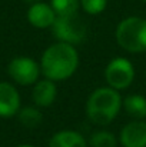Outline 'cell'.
Segmentation results:
<instances>
[{"instance_id": "16", "label": "cell", "mask_w": 146, "mask_h": 147, "mask_svg": "<svg viewBox=\"0 0 146 147\" xmlns=\"http://www.w3.org/2000/svg\"><path fill=\"white\" fill-rule=\"evenodd\" d=\"M83 10L89 14H99L105 10L107 0H80Z\"/></svg>"}, {"instance_id": "7", "label": "cell", "mask_w": 146, "mask_h": 147, "mask_svg": "<svg viewBox=\"0 0 146 147\" xmlns=\"http://www.w3.org/2000/svg\"><path fill=\"white\" fill-rule=\"evenodd\" d=\"M119 143L123 147H146L145 120H133L128 123L120 130Z\"/></svg>"}, {"instance_id": "4", "label": "cell", "mask_w": 146, "mask_h": 147, "mask_svg": "<svg viewBox=\"0 0 146 147\" xmlns=\"http://www.w3.org/2000/svg\"><path fill=\"white\" fill-rule=\"evenodd\" d=\"M52 34L63 43L79 45L86 39L88 27L83 19L75 13L69 16H56L54 23L52 24Z\"/></svg>"}, {"instance_id": "9", "label": "cell", "mask_w": 146, "mask_h": 147, "mask_svg": "<svg viewBox=\"0 0 146 147\" xmlns=\"http://www.w3.org/2000/svg\"><path fill=\"white\" fill-rule=\"evenodd\" d=\"M56 13L50 4L46 3H35L27 10V20L32 26L37 29H48L54 23Z\"/></svg>"}, {"instance_id": "18", "label": "cell", "mask_w": 146, "mask_h": 147, "mask_svg": "<svg viewBox=\"0 0 146 147\" xmlns=\"http://www.w3.org/2000/svg\"><path fill=\"white\" fill-rule=\"evenodd\" d=\"M17 147H35V146H30V144H20V146Z\"/></svg>"}, {"instance_id": "19", "label": "cell", "mask_w": 146, "mask_h": 147, "mask_svg": "<svg viewBox=\"0 0 146 147\" xmlns=\"http://www.w3.org/2000/svg\"><path fill=\"white\" fill-rule=\"evenodd\" d=\"M143 1H146V0H143Z\"/></svg>"}, {"instance_id": "6", "label": "cell", "mask_w": 146, "mask_h": 147, "mask_svg": "<svg viewBox=\"0 0 146 147\" xmlns=\"http://www.w3.org/2000/svg\"><path fill=\"white\" fill-rule=\"evenodd\" d=\"M7 73L12 77V80L16 82L17 84L30 86L39 80L42 70H40V64H37L36 60L26 56H20L10 60L7 66Z\"/></svg>"}, {"instance_id": "15", "label": "cell", "mask_w": 146, "mask_h": 147, "mask_svg": "<svg viewBox=\"0 0 146 147\" xmlns=\"http://www.w3.org/2000/svg\"><path fill=\"white\" fill-rule=\"evenodd\" d=\"M79 0H52L50 6L54 10L56 16H69L77 13Z\"/></svg>"}, {"instance_id": "12", "label": "cell", "mask_w": 146, "mask_h": 147, "mask_svg": "<svg viewBox=\"0 0 146 147\" xmlns=\"http://www.w3.org/2000/svg\"><path fill=\"white\" fill-rule=\"evenodd\" d=\"M123 107L126 113L136 120H143L146 117V97L142 94H130L123 100Z\"/></svg>"}, {"instance_id": "5", "label": "cell", "mask_w": 146, "mask_h": 147, "mask_svg": "<svg viewBox=\"0 0 146 147\" xmlns=\"http://www.w3.org/2000/svg\"><path fill=\"white\" fill-rule=\"evenodd\" d=\"M105 77L109 87L115 90L128 89L135 80V69L132 63L125 57H116L106 66Z\"/></svg>"}, {"instance_id": "14", "label": "cell", "mask_w": 146, "mask_h": 147, "mask_svg": "<svg viewBox=\"0 0 146 147\" xmlns=\"http://www.w3.org/2000/svg\"><path fill=\"white\" fill-rule=\"evenodd\" d=\"M89 146L90 147H116L117 146V139L115 137L113 133H110L107 130H99V131H95L90 136Z\"/></svg>"}, {"instance_id": "10", "label": "cell", "mask_w": 146, "mask_h": 147, "mask_svg": "<svg viewBox=\"0 0 146 147\" xmlns=\"http://www.w3.org/2000/svg\"><path fill=\"white\" fill-rule=\"evenodd\" d=\"M56 82L46 77L43 80H37L32 90V98L37 107H49L50 104H53V101L56 100Z\"/></svg>"}, {"instance_id": "3", "label": "cell", "mask_w": 146, "mask_h": 147, "mask_svg": "<svg viewBox=\"0 0 146 147\" xmlns=\"http://www.w3.org/2000/svg\"><path fill=\"white\" fill-rule=\"evenodd\" d=\"M116 42L130 53L146 51V19L138 16L123 19L116 27Z\"/></svg>"}, {"instance_id": "8", "label": "cell", "mask_w": 146, "mask_h": 147, "mask_svg": "<svg viewBox=\"0 0 146 147\" xmlns=\"http://www.w3.org/2000/svg\"><path fill=\"white\" fill-rule=\"evenodd\" d=\"M19 110L20 94L17 89L7 82H0V117H13Z\"/></svg>"}, {"instance_id": "1", "label": "cell", "mask_w": 146, "mask_h": 147, "mask_svg": "<svg viewBox=\"0 0 146 147\" xmlns=\"http://www.w3.org/2000/svg\"><path fill=\"white\" fill-rule=\"evenodd\" d=\"M79 66V54L73 45L54 43L43 51L40 59V70L46 79L62 82L75 74Z\"/></svg>"}, {"instance_id": "17", "label": "cell", "mask_w": 146, "mask_h": 147, "mask_svg": "<svg viewBox=\"0 0 146 147\" xmlns=\"http://www.w3.org/2000/svg\"><path fill=\"white\" fill-rule=\"evenodd\" d=\"M24 1H27V3H30V4H35V3H39L40 0H24Z\"/></svg>"}, {"instance_id": "2", "label": "cell", "mask_w": 146, "mask_h": 147, "mask_svg": "<svg viewBox=\"0 0 146 147\" xmlns=\"http://www.w3.org/2000/svg\"><path fill=\"white\" fill-rule=\"evenodd\" d=\"M122 106L123 100L117 90L112 87H100L88 98L86 114L96 126H107L115 120Z\"/></svg>"}, {"instance_id": "13", "label": "cell", "mask_w": 146, "mask_h": 147, "mask_svg": "<svg viewBox=\"0 0 146 147\" xmlns=\"http://www.w3.org/2000/svg\"><path fill=\"white\" fill-rule=\"evenodd\" d=\"M17 119L20 121L22 126L27 127V129H35L37 127L42 120H43V114L42 111L37 109V107H32V106H27V107H23L17 111Z\"/></svg>"}, {"instance_id": "11", "label": "cell", "mask_w": 146, "mask_h": 147, "mask_svg": "<svg viewBox=\"0 0 146 147\" xmlns=\"http://www.w3.org/2000/svg\"><path fill=\"white\" fill-rule=\"evenodd\" d=\"M49 147H88V142L75 130H62L52 136Z\"/></svg>"}]
</instances>
